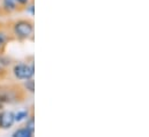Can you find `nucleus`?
<instances>
[{
  "label": "nucleus",
  "mask_w": 149,
  "mask_h": 137,
  "mask_svg": "<svg viewBox=\"0 0 149 137\" xmlns=\"http://www.w3.org/2000/svg\"><path fill=\"white\" fill-rule=\"evenodd\" d=\"M15 123L14 113L10 111H3L0 113V128L1 129H9Z\"/></svg>",
  "instance_id": "3"
},
{
  "label": "nucleus",
  "mask_w": 149,
  "mask_h": 137,
  "mask_svg": "<svg viewBox=\"0 0 149 137\" xmlns=\"http://www.w3.org/2000/svg\"><path fill=\"white\" fill-rule=\"evenodd\" d=\"M26 127L33 131L35 134V120H34V116H30V119H27V123H26Z\"/></svg>",
  "instance_id": "9"
},
{
  "label": "nucleus",
  "mask_w": 149,
  "mask_h": 137,
  "mask_svg": "<svg viewBox=\"0 0 149 137\" xmlns=\"http://www.w3.org/2000/svg\"><path fill=\"white\" fill-rule=\"evenodd\" d=\"M13 33L19 39H28L34 35V23L28 20H20L14 23Z\"/></svg>",
  "instance_id": "1"
},
{
  "label": "nucleus",
  "mask_w": 149,
  "mask_h": 137,
  "mask_svg": "<svg viewBox=\"0 0 149 137\" xmlns=\"http://www.w3.org/2000/svg\"><path fill=\"white\" fill-rule=\"evenodd\" d=\"M17 1L16 0H1V9L9 14V13H13L17 9Z\"/></svg>",
  "instance_id": "4"
},
{
  "label": "nucleus",
  "mask_w": 149,
  "mask_h": 137,
  "mask_svg": "<svg viewBox=\"0 0 149 137\" xmlns=\"http://www.w3.org/2000/svg\"><path fill=\"white\" fill-rule=\"evenodd\" d=\"M19 6H28L30 0H16Z\"/></svg>",
  "instance_id": "10"
},
{
  "label": "nucleus",
  "mask_w": 149,
  "mask_h": 137,
  "mask_svg": "<svg viewBox=\"0 0 149 137\" xmlns=\"http://www.w3.org/2000/svg\"><path fill=\"white\" fill-rule=\"evenodd\" d=\"M24 86H26V89L29 91V92H34V90H35V82H34V80L33 78H29V80H26V83H24Z\"/></svg>",
  "instance_id": "8"
},
{
  "label": "nucleus",
  "mask_w": 149,
  "mask_h": 137,
  "mask_svg": "<svg viewBox=\"0 0 149 137\" xmlns=\"http://www.w3.org/2000/svg\"><path fill=\"white\" fill-rule=\"evenodd\" d=\"M7 43H8V37H7V35L5 34L3 31L0 30V52H2V51L5 50Z\"/></svg>",
  "instance_id": "7"
},
{
  "label": "nucleus",
  "mask_w": 149,
  "mask_h": 137,
  "mask_svg": "<svg viewBox=\"0 0 149 137\" xmlns=\"http://www.w3.org/2000/svg\"><path fill=\"white\" fill-rule=\"evenodd\" d=\"M29 10H30L31 14H34V5H30L29 6Z\"/></svg>",
  "instance_id": "11"
},
{
  "label": "nucleus",
  "mask_w": 149,
  "mask_h": 137,
  "mask_svg": "<svg viewBox=\"0 0 149 137\" xmlns=\"http://www.w3.org/2000/svg\"><path fill=\"white\" fill-rule=\"evenodd\" d=\"M13 74L15 76V78L20 80V81H26L29 78L34 77L35 74V68L34 65L31 64H16L13 67Z\"/></svg>",
  "instance_id": "2"
},
{
  "label": "nucleus",
  "mask_w": 149,
  "mask_h": 137,
  "mask_svg": "<svg viewBox=\"0 0 149 137\" xmlns=\"http://www.w3.org/2000/svg\"><path fill=\"white\" fill-rule=\"evenodd\" d=\"M13 137H31L34 136V133L33 131H30L27 127H24V128H19V129H16L14 133H13Z\"/></svg>",
  "instance_id": "5"
},
{
  "label": "nucleus",
  "mask_w": 149,
  "mask_h": 137,
  "mask_svg": "<svg viewBox=\"0 0 149 137\" xmlns=\"http://www.w3.org/2000/svg\"><path fill=\"white\" fill-rule=\"evenodd\" d=\"M14 119H15V122H21L23 120H27L28 111H19V112L14 113Z\"/></svg>",
  "instance_id": "6"
}]
</instances>
